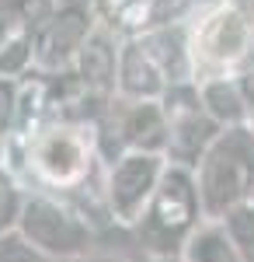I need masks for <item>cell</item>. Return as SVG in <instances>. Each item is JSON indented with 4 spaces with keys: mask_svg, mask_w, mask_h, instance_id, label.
I'll list each match as a JSON object with an SVG mask.
<instances>
[{
    "mask_svg": "<svg viewBox=\"0 0 254 262\" xmlns=\"http://www.w3.org/2000/svg\"><path fill=\"white\" fill-rule=\"evenodd\" d=\"M171 116L164 101L115 98L98 119V140L105 164L118 154H167Z\"/></svg>",
    "mask_w": 254,
    "mask_h": 262,
    "instance_id": "8992f818",
    "label": "cell"
},
{
    "mask_svg": "<svg viewBox=\"0 0 254 262\" xmlns=\"http://www.w3.org/2000/svg\"><path fill=\"white\" fill-rule=\"evenodd\" d=\"M18 95H21V81H7V77H0V137H4V140H11V129H14Z\"/></svg>",
    "mask_w": 254,
    "mask_h": 262,
    "instance_id": "d6986e66",
    "label": "cell"
},
{
    "mask_svg": "<svg viewBox=\"0 0 254 262\" xmlns=\"http://www.w3.org/2000/svg\"><path fill=\"white\" fill-rule=\"evenodd\" d=\"M28 185L21 182L18 168H11L7 161H0V238L18 231L21 210H24V200H28Z\"/></svg>",
    "mask_w": 254,
    "mask_h": 262,
    "instance_id": "5bb4252c",
    "label": "cell"
},
{
    "mask_svg": "<svg viewBox=\"0 0 254 262\" xmlns=\"http://www.w3.org/2000/svg\"><path fill=\"white\" fill-rule=\"evenodd\" d=\"M251 129H254V116H251Z\"/></svg>",
    "mask_w": 254,
    "mask_h": 262,
    "instance_id": "603a6c76",
    "label": "cell"
},
{
    "mask_svg": "<svg viewBox=\"0 0 254 262\" xmlns=\"http://www.w3.org/2000/svg\"><path fill=\"white\" fill-rule=\"evenodd\" d=\"M150 4L154 0H98V11L115 32L139 35L150 28Z\"/></svg>",
    "mask_w": 254,
    "mask_h": 262,
    "instance_id": "9a60e30c",
    "label": "cell"
},
{
    "mask_svg": "<svg viewBox=\"0 0 254 262\" xmlns=\"http://www.w3.org/2000/svg\"><path fill=\"white\" fill-rule=\"evenodd\" d=\"M98 25V0H59L53 18L35 35V74H45V77L73 74L80 53Z\"/></svg>",
    "mask_w": 254,
    "mask_h": 262,
    "instance_id": "ba28073f",
    "label": "cell"
},
{
    "mask_svg": "<svg viewBox=\"0 0 254 262\" xmlns=\"http://www.w3.org/2000/svg\"><path fill=\"white\" fill-rule=\"evenodd\" d=\"M198 0H154L150 4V28L164 25H185V18L195 11Z\"/></svg>",
    "mask_w": 254,
    "mask_h": 262,
    "instance_id": "e0dca14e",
    "label": "cell"
},
{
    "mask_svg": "<svg viewBox=\"0 0 254 262\" xmlns=\"http://www.w3.org/2000/svg\"><path fill=\"white\" fill-rule=\"evenodd\" d=\"M219 224L226 227V234H230L234 245L240 248L244 262H254V196L244 200L240 206H234Z\"/></svg>",
    "mask_w": 254,
    "mask_h": 262,
    "instance_id": "2e32d148",
    "label": "cell"
},
{
    "mask_svg": "<svg viewBox=\"0 0 254 262\" xmlns=\"http://www.w3.org/2000/svg\"><path fill=\"white\" fill-rule=\"evenodd\" d=\"M198 98H202V108H206L223 129H230V126H247V122H251V101L244 95L237 74L202 77V81H198Z\"/></svg>",
    "mask_w": 254,
    "mask_h": 262,
    "instance_id": "8fae6325",
    "label": "cell"
},
{
    "mask_svg": "<svg viewBox=\"0 0 254 262\" xmlns=\"http://www.w3.org/2000/svg\"><path fill=\"white\" fill-rule=\"evenodd\" d=\"M202 224H206V210H202L195 171L167 164L154 200L146 206L143 221L133 227V234L146 259H171L188 248Z\"/></svg>",
    "mask_w": 254,
    "mask_h": 262,
    "instance_id": "7a4b0ae2",
    "label": "cell"
},
{
    "mask_svg": "<svg viewBox=\"0 0 254 262\" xmlns=\"http://www.w3.org/2000/svg\"><path fill=\"white\" fill-rule=\"evenodd\" d=\"M160 101H164V108L171 116V137H167V154L164 158H167V164L195 171L198 161L209 154V147L216 143V137L223 133V126L202 108L198 81L177 84Z\"/></svg>",
    "mask_w": 254,
    "mask_h": 262,
    "instance_id": "9c48e42d",
    "label": "cell"
},
{
    "mask_svg": "<svg viewBox=\"0 0 254 262\" xmlns=\"http://www.w3.org/2000/svg\"><path fill=\"white\" fill-rule=\"evenodd\" d=\"M188 28H192V60H195L198 81L219 77V74H237L254 46V21L234 0L213 4Z\"/></svg>",
    "mask_w": 254,
    "mask_h": 262,
    "instance_id": "5b68a950",
    "label": "cell"
},
{
    "mask_svg": "<svg viewBox=\"0 0 254 262\" xmlns=\"http://www.w3.org/2000/svg\"><path fill=\"white\" fill-rule=\"evenodd\" d=\"M0 262H56V259L42 255L39 248H35V245H28L18 231H11V234H4V238H0Z\"/></svg>",
    "mask_w": 254,
    "mask_h": 262,
    "instance_id": "ac0fdd59",
    "label": "cell"
},
{
    "mask_svg": "<svg viewBox=\"0 0 254 262\" xmlns=\"http://www.w3.org/2000/svg\"><path fill=\"white\" fill-rule=\"evenodd\" d=\"M84 262H129L125 255H112V252H94V255H87Z\"/></svg>",
    "mask_w": 254,
    "mask_h": 262,
    "instance_id": "ffe728a7",
    "label": "cell"
},
{
    "mask_svg": "<svg viewBox=\"0 0 254 262\" xmlns=\"http://www.w3.org/2000/svg\"><path fill=\"white\" fill-rule=\"evenodd\" d=\"M24 147V171L42 192L73 196L87 189L101 168V140L94 122L80 119H45L32 137L18 140Z\"/></svg>",
    "mask_w": 254,
    "mask_h": 262,
    "instance_id": "6da1fadb",
    "label": "cell"
},
{
    "mask_svg": "<svg viewBox=\"0 0 254 262\" xmlns=\"http://www.w3.org/2000/svg\"><path fill=\"white\" fill-rule=\"evenodd\" d=\"M164 171H167L164 154H118V158H112L101 175L105 217L118 227L133 231L143 221Z\"/></svg>",
    "mask_w": 254,
    "mask_h": 262,
    "instance_id": "52a82bcc",
    "label": "cell"
},
{
    "mask_svg": "<svg viewBox=\"0 0 254 262\" xmlns=\"http://www.w3.org/2000/svg\"><path fill=\"white\" fill-rule=\"evenodd\" d=\"M185 262H244L240 248L234 245V238L226 234V227L219 221H206L195 231V238L188 242V248L181 252Z\"/></svg>",
    "mask_w": 254,
    "mask_h": 262,
    "instance_id": "4fadbf2b",
    "label": "cell"
},
{
    "mask_svg": "<svg viewBox=\"0 0 254 262\" xmlns=\"http://www.w3.org/2000/svg\"><path fill=\"white\" fill-rule=\"evenodd\" d=\"M18 234L56 262H84L98 252V231L91 213L66 196L32 189L18 221Z\"/></svg>",
    "mask_w": 254,
    "mask_h": 262,
    "instance_id": "3957f363",
    "label": "cell"
},
{
    "mask_svg": "<svg viewBox=\"0 0 254 262\" xmlns=\"http://www.w3.org/2000/svg\"><path fill=\"white\" fill-rule=\"evenodd\" d=\"M171 91V77L157 60L146 35H125L118 49V98L129 101H160Z\"/></svg>",
    "mask_w": 254,
    "mask_h": 262,
    "instance_id": "30bf717a",
    "label": "cell"
},
{
    "mask_svg": "<svg viewBox=\"0 0 254 262\" xmlns=\"http://www.w3.org/2000/svg\"><path fill=\"white\" fill-rule=\"evenodd\" d=\"M198 196L206 221H223L234 206L254 196V129L247 126H230L223 129L209 154L195 168Z\"/></svg>",
    "mask_w": 254,
    "mask_h": 262,
    "instance_id": "277c9868",
    "label": "cell"
},
{
    "mask_svg": "<svg viewBox=\"0 0 254 262\" xmlns=\"http://www.w3.org/2000/svg\"><path fill=\"white\" fill-rule=\"evenodd\" d=\"M0 161H7V140L0 137Z\"/></svg>",
    "mask_w": 254,
    "mask_h": 262,
    "instance_id": "44dd1931",
    "label": "cell"
},
{
    "mask_svg": "<svg viewBox=\"0 0 254 262\" xmlns=\"http://www.w3.org/2000/svg\"><path fill=\"white\" fill-rule=\"evenodd\" d=\"M150 262H185L181 255H171V259H150Z\"/></svg>",
    "mask_w": 254,
    "mask_h": 262,
    "instance_id": "7402d4cb",
    "label": "cell"
},
{
    "mask_svg": "<svg viewBox=\"0 0 254 262\" xmlns=\"http://www.w3.org/2000/svg\"><path fill=\"white\" fill-rule=\"evenodd\" d=\"M35 28L18 18H0V77L24 81L35 74Z\"/></svg>",
    "mask_w": 254,
    "mask_h": 262,
    "instance_id": "7c38bea8",
    "label": "cell"
}]
</instances>
